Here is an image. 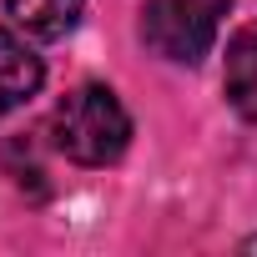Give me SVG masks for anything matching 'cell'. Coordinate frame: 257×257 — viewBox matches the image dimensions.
<instances>
[{
    "instance_id": "277c9868",
    "label": "cell",
    "mask_w": 257,
    "mask_h": 257,
    "mask_svg": "<svg viewBox=\"0 0 257 257\" xmlns=\"http://www.w3.org/2000/svg\"><path fill=\"white\" fill-rule=\"evenodd\" d=\"M227 101L242 121H257V26H242L227 41V66H222Z\"/></svg>"
},
{
    "instance_id": "5b68a950",
    "label": "cell",
    "mask_w": 257,
    "mask_h": 257,
    "mask_svg": "<svg viewBox=\"0 0 257 257\" xmlns=\"http://www.w3.org/2000/svg\"><path fill=\"white\" fill-rule=\"evenodd\" d=\"M6 11H11V21H16L26 36H36V41H61V36L76 31L86 0H6Z\"/></svg>"
},
{
    "instance_id": "7a4b0ae2",
    "label": "cell",
    "mask_w": 257,
    "mask_h": 257,
    "mask_svg": "<svg viewBox=\"0 0 257 257\" xmlns=\"http://www.w3.org/2000/svg\"><path fill=\"white\" fill-rule=\"evenodd\" d=\"M227 6L232 0H147L142 36L157 56H167L177 66H197L212 51Z\"/></svg>"
},
{
    "instance_id": "3957f363",
    "label": "cell",
    "mask_w": 257,
    "mask_h": 257,
    "mask_svg": "<svg viewBox=\"0 0 257 257\" xmlns=\"http://www.w3.org/2000/svg\"><path fill=\"white\" fill-rule=\"evenodd\" d=\"M41 81H46L41 56H36L21 36L0 31V116L21 111V106H26V101L41 91Z\"/></svg>"
},
{
    "instance_id": "8992f818",
    "label": "cell",
    "mask_w": 257,
    "mask_h": 257,
    "mask_svg": "<svg viewBox=\"0 0 257 257\" xmlns=\"http://www.w3.org/2000/svg\"><path fill=\"white\" fill-rule=\"evenodd\" d=\"M242 247H247V252H257V237H247V242H242Z\"/></svg>"
},
{
    "instance_id": "6da1fadb",
    "label": "cell",
    "mask_w": 257,
    "mask_h": 257,
    "mask_svg": "<svg viewBox=\"0 0 257 257\" xmlns=\"http://www.w3.org/2000/svg\"><path fill=\"white\" fill-rule=\"evenodd\" d=\"M51 137L76 167H111L132 147V116L111 86H76L51 116Z\"/></svg>"
}]
</instances>
